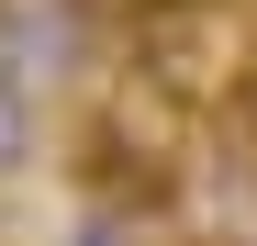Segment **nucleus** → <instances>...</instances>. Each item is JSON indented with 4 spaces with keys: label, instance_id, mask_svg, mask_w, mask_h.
<instances>
[{
    "label": "nucleus",
    "instance_id": "obj_1",
    "mask_svg": "<svg viewBox=\"0 0 257 246\" xmlns=\"http://www.w3.org/2000/svg\"><path fill=\"white\" fill-rule=\"evenodd\" d=\"M201 123L179 90H157L146 67H123L112 90L78 112V179H90V201H112V213H157V201H179L190 168H201Z\"/></svg>",
    "mask_w": 257,
    "mask_h": 246
},
{
    "label": "nucleus",
    "instance_id": "obj_2",
    "mask_svg": "<svg viewBox=\"0 0 257 246\" xmlns=\"http://www.w3.org/2000/svg\"><path fill=\"white\" fill-rule=\"evenodd\" d=\"M34 146H45V112H34L23 67H0V179H12V168H34Z\"/></svg>",
    "mask_w": 257,
    "mask_h": 246
},
{
    "label": "nucleus",
    "instance_id": "obj_3",
    "mask_svg": "<svg viewBox=\"0 0 257 246\" xmlns=\"http://www.w3.org/2000/svg\"><path fill=\"white\" fill-rule=\"evenodd\" d=\"M67 12H78V23H112V34H135L146 12H168V0H67Z\"/></svg>",
    "mask_w": 257,
    "mask_h": 246
},
{
    "label": "nucleus",
    "instance_id": "obj_4",
    "mask_svg": "<svg viewBox=\"0 0 257 246\" xmlns=\"http://www.w3.org/2000/svg\"><path fill=\"white\" fill-rule=\"evenodd\" d=\"M235 123H257V78H246V101H235Z\"/></svg>",
    "mask_w": 257,
    "mask_h": 246
}]
</instances>
